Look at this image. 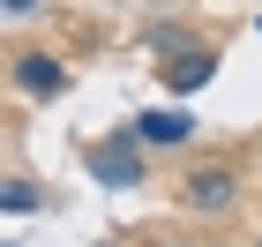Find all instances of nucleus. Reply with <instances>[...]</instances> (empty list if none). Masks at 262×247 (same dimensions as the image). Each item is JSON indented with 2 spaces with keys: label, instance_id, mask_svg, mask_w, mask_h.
Listing matches in <instances>:
<instances>
[{
  "label": "nucleus",
  "instance_id": "nucleus-1",
  "mask_svg": "<svg viewBox=\"0 0 262 247\" xmlns=\"http://www.w3.org/2000/svg\"><path fill=\"white\" fill-rule=\"evenodd\" d=\"M135 150H142V143H135V127H127L120 143H105L98 158H90V172H98L105 187H135V180H142V158H135Z\"/></svg>",
  "mask_w": 262,
  "mask_h": 247
},
{
  "label": "nucleus",
  "instance_id": "nucleus-2",
  "mask_svg": "<svg viewBox=\"0 0 262 247\" xmlns=\"http://www.w3.org/2000/svg\"><path fill=\"white\" fill-rule=\"evenodd\" d=\"M187 127H195V120H187L180 105H158V113L135 120V143H187Z\"/></svg>",
  "mask_w": 262,
  "mask_h": 247
},
{
  "label": "nucleus",
  "instance_id": "nucleus-3",
  "mask_svg": "<svg viewBox=\"0 0 262 247\" xmlns=\"http://www.w3.org/2000/svg\"><path fill=\"white\" fill-rule=\"evenodd\" d=\"M225 203H232V172H217V165L210 172H187V210H210L217 217Z\"/></svg>",
  "mask_w": 262,
  "mask_h": 247
},
{
  "label": "nucleus",
  "instance_id": "nucleus-4",
  "mask_svg": "<svg viewBox=\"0 0 262 247\" xmlns=\"http://www.w3.org/2000/svg\"><path fill=\"white\" fill-rule=\"evenodd\" d=\"M15 82L30 90V98H53L68 75H60V60H53V53H23V60H15Z\"/></svg>",
  "mask_w": 262,
  "mask_h": 247
},
{
  "label": "nucleus",
  "instance_id": "nucleus-5",
  "mask_svg": "<svg viewBox=\"0 0 262 247\" xmlns=\"http://www.w3.org/2000/svg\"><path fill=\"white\" fill-rule=\"evenodd\" d=\"M210 75H217V53L202 45V53H187V60L172 68V75H165V82H172V90H202V82H210Z\"/></svg>",
  "mask_w": 262,
  "mask_h": 247
},
{
  "label": "nucleus",
  "instance_id": "nucleus-6",
  "mask_svg": "<svg viewBox=\"0 0 262 247\" xmlns=\"http://www.w3.org/2000/svg\"><path fill=\"white\" fill-rule=\"evenodd\" d=\"M38 203H45V195H38L30 180H0V210H23V217H30Z\"/></svg>",
  "mask_w": 262,
  "mask_h": 247
}]
</instances>
